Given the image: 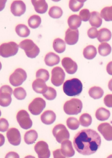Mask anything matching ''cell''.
Segmentation results:
<instances>
[{"label":"cell","mask_w":112,"mask_h":158,"mask_svg":"<svg viewBox=\"0 0 112 158\" xmlns=\"http://www.w3.org/2000/svg\"><path fill=\"white\" fill-rule=\"evenodd\" d=\"M26 10V5L23 1L17 0L13 2L11 5V11L15 16L19 17Z\"/></svg>","instance_id":"5bb4252c"},{"label":"cell","mask_w":112,"mask_h":158,"mask_svg":"<svg viewBox=\"0 0 112 158\" xmlns=\"http://www.w3.org/2000/svg\"><path fill=\"white\" fill-rule=\"evenodd\" d=\"M52 1L54 2H58L60 1L61 0H52Z\"/></svg>","instance_id":"f5cc1de1"},{"label":"cell","mask_w":112,"mask_h":158,"mask_svg":"<svg viewBox=\"0 0 112 158\" xmlns=\"http://www.w3.org/2000/svg\"><path fill=\"white\" fill-rule=\"evenodd\" d=\"M102 23V18L98 12H91V17L89 19V23L92 26L98 28L101 26Z\"/></svg>","instance_id":"603a6c76"},{"label":"cell","mask_w":112,"mask_h":158,"mask_svg":"<svg viewBox=\"0 0 112 158\" xmlns=\"http://www.w3.org/2000/svg\"><path fill=\"white\" fill-rule=\"evenodd\" d=\"M101 15L106 21H112V6L105 7L101 11Z\"/></svg>","instance_id":"e575fe53"},{"label":"cell","mask_w":112,"mask_h":158,"mask_svg":"<svg viewBox=\"0 0 112 158\" xmlns=\"http://www.w3.org/2000/svg\"><path fill=\"white\" fill-rule=\"evenodd\" d=\"M111 31L107 28H102L98 31L97 39L101 43L107 42L111 40Z\"/></svg>","instance_id":"cb8c5ba5"},{"label":"cell","mask_w":112,"mask_h":158,"mask_svg":"<svg viewBox=\"0 0 112 158\" xmlns=\"http://www.w3.org/2000/svg\"><path fill=\"white\" fill-rule=\"evenodd\" d=\"M97 130L106 141H112V126L110 124L101 123L97 127Z\"/></svg>","instance_id":"e0dca14e"},{"label":"cell","mask_w":112,"mask_h":158,"mask_svg":"<svg viewBox=\"0 0 112 158\" xmlns=\"http://www.w3.org/2000/svg\"><path fill=\"white\" fill-rule=\"evenodd\" d=\"M83 108L82 101L78 98H73L65 103L64 110L68 115H77L81 113Z\"/></svg>","instance_id":"277c9868"},{"label":"cell","mask_w":112,"mask_h":158,"mask_svg":"<svg viewBox=\"0 0 112 158\" xmlns=\"http://www.w3.org/2000/svg\"><path fill=\"white\" fill-rule=\"evenodd\" d=\"M46 105V102L43 98H36L29 105L28 110L32 114L34 115H38L42 112L45 107Z\"/></svg>","instance_id":"9c48e42d"},{"label":"cell","mask_w":112,"mask_h":158,"mask_svg":"<svg viewBox=\"0 0 112 158\" xmlns=\"http://www.w3.org/2000/svg\"><path fill=\"white\" fill-rule=\"evenodd\" d=\"M32 88L36 93L43 94L47 90L48 87L44 80L39 78L37 79L32 82Z\"/></svg>","instance_id":"d6986e66"},{"label":"cell","mask_w":112,"mask_h":158,"mask_svg":"<svg viewBox=\"0 0 112 158\" xmlns=\"http://www.w3.org/2000/svg\"><path fill=\"white\" fill-rule=\"evenodd\" d=\"M88 94L94 99H98L102 98L104 94V91L100 87L95 86L89 89Z\"/></svg>","instance_id":"f546056e"},{"label":"cell","mask_w":112,"mask_h":158,"mask_svg":"<svg viewBox=\"0 0 112 158\" xmlns=\"http://www.w3.org/2000/svg\"><path fill=\"white\" fill-rule=\"evenodd\" d=\"M53 47L56 52L59 53H62L66 50V43L62 39H56L54 41Z\"/></svg>","instance_id":"f1b7e54d"},{"label":"cell","mask_w":112,"mask_h":158,"mask_svg":"<svg viewBox=\"0 0 112 158\" xmlns=\"http://www.w3.org/2000/svg\"><path fill=\"white\" fill-rule=\"evenodd\" d=\"M8 121L4 118H1L0 120V131L4 132L8 130L9 127Z\"/></svg>","instance_id":"7bdbcfd3"},{"label":"cell","mask_w":112,"mask_h":158,"mask_svg":"<svg viewBox=\"0 0 112 158\" xmlns=\"http://www.w3.org/2000/svg\"><path fill=\"white\" fill-rule=\"evenodd\" d=\"M7 138L11 144L14 146H18L21 141L20 133L17 128H11L9 129L6 133Z\"/></svg>","instance_id":"4fadbf2b"},{"label":"cell","mask_w":112,"mask_h":158,"mask_svg":"<svg viewBox=\"0 0 112 158\" xmlns=\"http://www.w3.org/2000/svg\"><path fill=\"white\" fill-rule=\"evenodd\" d=\"M106 71L110 75H112V61L110 62L106 66Z\"/></svg>","instance_id":"7dc6e473"},{"label":"cell","mask_w":112,"mask_h":158,"mask_svg":"<svg viewBox=\"0 0 112 158\" xmlns=\"http://www.w3.org/2000/svg\"><path fill=\"white\" fill-rule=\"evenodd\" d=\"M98 34V31L94 27L90 28L88 31V37L91 39H94L97 37Z\"/></svg>","instance_id":"ee69618b"},{"label":"cell","mask_w":112,"mask_h":158,"mask_svg":"<svg viewBox=\"0 0 112 158\" xmlns=\"http://www.w3.org/2000/svg\"><path fill=\"white\" fill-rule=\"evenodd\" d=\"M63 91L68 96H78L83 90L82 82L79 79L74 78L67 80L63 86Z\"/></svg>","instance_id":"7a4b0ae2"},{"label":"cell","mask_w":112,"mask_h":158,"mask_svg":"<svg viewBox=\"0 0 112 158\" xmlns=\"http://www.w3.org/2000/svg\"><path fill=\"white\" fill-rule=\"evenodd\" d=\"M79 17L82 21L87 22L90 19L91 17V13L88 9H83L79 13Z\"/></svg>","instance_id":"b9f144b4"},{"label":"cell","mask_w":112,"mask_h":158,"mask_svg":"<svg viewBox=\"0 0 112 158\" xmlns=\"http://www.w3.org/2000/svg\"><path fill=\"white\" fill-rule=\"evenodd\" d=\"M97 54V48L93 45L86 47L83 51V55L84 58L88 60H92L94 58Z\"/></svg>","instance_id":"484cf974"},{"label":"cell","mask_w":112,"mask_h":158,"mask_svg":"<svg viewBox=\"0 0 112 158\" xmlns=\"http://www.w3.org/2000/svg\"><path fill=\"white\" fill-rule=\"evenodd\" d=\"M108 87L110 90L112 91V79L108 82Z\"/></svg>","instance_id":"f907efd6"},{"label":"cell","mask_w":112,"mask_h":158,"mask_svg":"<svg viewBox=\"0 0 112 158\" xmlns=\"http://www.w3.org/2000/svg\"><path fill=\"white\" fill-rule=\"evenodd\" d=\"M92 121L91 116L87 113L82 114L79 118V122L81 125L84 127H88L91 125Z\"/></svg>","instance_id":"d590c367"},{"label":"cell","mask_w":112,"mask_h":158,"mask_svg":"<svg viewBox=\"0 0 112 158\" xmlns=\"http://www.w3.org/2000/svg\"><path fill=\"white\" fill-rule=\"evenodd\" d=\"M98 50L99 55L103 56H106L111 53L112 48L109 44L103 42L99 44Z\"/></svg>","instance_id":"1f68e13d"},{"label":"cell","mask_w":112,"mask_h":158,"mask_svg":"<svg viewBox=\"0 0 112 158\" xmlns=\"http://www.w3.org/2000/svg\"><path fill=\"white\" fill-rule=\"evenodd\" d=\"M12 89L10 86L4 85L0 89V105L2 106L6 107L10 105L12 101Z\"/></svg>","instance_id":"ba28073f"},{"label":"cell","mask_w":112,"mask_h":158,"mask_svg":"<svg viewBox=\"0 0 112 158\" xmlns=\"http://www.w3.org/2000/svg\"><path fill=\"white\" fill-rule=\"evenodd\" d=\"M29 26L32 29L37 28L40 26L41 19L39 16L34 15L31 16L28 21Z\"/></svg>","instance_id":"d6a6232c"},{"label":"cell","mask_w":112,"mask_h":158,"mask_svg":"<svg viewBox=\"0 0 112 158\" xmlns=\"http://www.w3.org/2000/svg\"><path fill=\"white\" fill-rule=\"evenodd\" d=\"M27 74L26 72L21 68H18L10 75V83L14 87L21 85L26 80Z\"/></svg>","instance_id":"52a82bcc"},{"label":"cell","mask_w":112,"mask_h":158,"mask_svg":"<svg viewBox=\"0 0 112 158\" xmlns=\"http://www.w3.org/2000/svg\"><path fill=\"white\" fill-rule=\"evenodd\" d=\"M7 0H1V10H2L4 8Z\"/></svg>","instance_id":"681fc988"},{"label":"cell","mask_w":112,"mask_h":158,"mask_svg":"<svg viewBox=\"0 0 112 158\" xmlns=\"http://www.w3.org/2000/svg\"><path fill=\"white\" fill-rule=\"evenodd\" d=\"M50 74L49 72L46 69H41L38 70L36 73L37 79H41L45 82L48 81L50 78Z\"/></svg>","instance_id":"60d3db41"},{"label":"cell","mask_w":112,"mask_h":158,"mask_svg":"<svg viewBox=\"0 0 112 158\" xmlns=\"http://www.w3.org/2000/svg\"><path fill=\"white\" fill-rule=\"evenodd\" d=\"M65 76L66 75L62 68L58 66L54 68L52 71V83L56 87H59L64 82Z\"/></svg>","instance_id":"8fae6325"},{"label":"cell","mask_w":112,"mask_h":158,"mask_svg":"<svg viewBox=\"0 0 112 158\" xmlns=\"http://www.w3.org/2000/svg\"><path fill=\"white\" fill-rule=\"evenodd\" d=\"M19 48V45L15 42L4 43L0 47V54L2 57L5 58L14 56L17 53Z\"/></svg>","instance_id":"5b68a950"},{"label":"cell","mask_w":112,"mask_h":158,"mask_svg":"<svg viewBox=\"0 0 112 158\" xmlns=\"http://www.w3.org/2000/svg\"><path fill=\"white\" fill-rule=\"evenodd\" d=\"M68 24L70 28L72 29H77L82 24V20L79 16L72 15L68 18Z\"/></svg>","instance_id":"d4e9b609"},{"label":"cell","mask_w":112,"mask_h":158,"mask_svg":"<svg viewBox=\"0 0 112 158\" xmlns=\"http://www.w3.org/2000/svg\"><path fill=\"white\" fill-rule=\"evenodd\" d=\"M44 60L46 65L53 66L59 63L60 59L59 56L55 53L50 52L46 55Z\"/></svg>","instance_id":"7402d4cb"},{"label":"cell","mask_w":112,"mask_h":158,"mask_svg":"<svg viewBox=\"0 0 112 158\" xmlns=\"http://www.w3.org/2000/svg\"><path fill=\"white\" fill-rule=\"evenodd\" d=\"M15 31L17 35L22 37H26L29 35L30 31L26 25L23 24L18 25L15 27Z\"/></svg>","instance_id":"4dcf8cb0"},{"label":"cell","mask_w":112,"mask_h":158,"mask_svg":"<svg viewBox=\"0 0 112 158\" xmlns=\"http://www.w3.org/2000/svg\"><path fill=\"white\" fill-rule=\"evenodd\" d=\"M35 150L39 158H48L50 153L48 145L45 142H38L35 146Z\"/></svg>","instance_id":"7c38bea8"},{"label":"cell","mask_w":112,"mask_h":158,"mask_svg":"<svg viewBox=\"0 0 112 158\" xmlns=\"http://www.w3.org/2000/svg\"><path fill=\"white\" fill-rule=\"evenodd\" d=\"M50 17L53 19H58L61 17L63 14V11L60 7L53 6L50 9L48 12Z\"/></svg>","instance_id":"836d02e7"},{"label":"cell","mask_w":112,"mask_h":158,"mask_svg":"<svg viewBox=\"0 0 112 158\" xmlns=\"http://www.w3.org/2000/svg\"><path fill=\"white\" fill-rule=\"evenodd\" d=\"M61 151L65 157H70L75 155V151L72 146L71 141L66 140L62 143L61 146Z\"/></svg>","instance_id":"ac0fdd59"},{"label":"cell","mask_w":112,"mask_h":158,"mask_svg":"<svg viewBox=\"0 0 112 158\" xmlns=\"http://www.w3.org/2000/svg\"><path fill=\"white\" fill-rule=\"evenodd\" d=\"M13 94L18 100H23L26 98L27 93L24 89L23 87H19L14 89Z\"/></svg>","instance_id":"74e56055"},{"label":"cell","mask_w":112,"mask_h":158,"mask_svg":"<svg viewBox=\"0 0 112 158\" xmlns=\"http://www.w3.org/2000/svg\"><path fill=\"white\" fill-rule=\"evenodd\" d=\"M110 116V111L104 107L99 108L95 113L96 118L100 121H106L109 118Z\"/></svg>","instance_id":"4316f807"},{"label":"cell","mask_w":112,"mask_h":158,"mask_svg":"<svg viewBox=\"0 0 112 158\" xmlns=\"http://www.w3.org/2000/svg\"><path fill=\"white\" fill-rule=\"evenodd\" d=\"M67 125L70 130H75L79 128L80 125V122L76 118L71 117L67 119Z\"/></svg>","instance_id":"8d00e7d4"},{"label":"cell","mask_w":112,"mask_h":158,"mask_svg":"<svg viewBox=\"0 0 112 158\" xmlns=\"http://www.w3.org/2000/svg\"><path fill=\"white\" fill-rule=\"evenodd\" d=\"M84 5V3L79 2L77 0H70L69 8L72 11H79Z\"/></svg>","instance_id":"f35d334b"},{"label":"cell","mask_w":112,"mask_h":158,"mask_svg":"<svg viewBox=\"0 0 112 158\" xmlns=\"http://www.w3.org/2000/svg\"><path fill=\"white\" fill-rule=\"evenodd\" d=\"M43 96L47 100H52L55 98L57 96V93L55 89L53 88L49 87L47 90L46 92L43 93Z\"/></svg>","instance_id":"ab89813d"},{"label":"cell","mask_w":112,"mask_h":158,"mask_svg":"<svg viewBox=\"0 0 112 158\" xmlns=\"http://www.w3.org/2000/svg\"><path fill=\"white\" fill-rule=\"evenodd\" d=\"M31 1L37 13L43 14L47 11L48 5L45 0H31Z\"/></svg>","instance_id":"ffe728a7"},{"label":"cell","mask_w":112,"mask_h":158,"mask_svg":"<svg viewBox=\"0 0 112 158\" xmlns=\"http://www.w3.org/2000/svg\"><path fill=\"white\" fill-rule=\"evenodd\" d=\"M101 139L98 133L91 129H85L77 132L74 137L75 149L83 155L95 153L100 147Z\"/></svg>","instance_id":"6da1fadb"},{"label":"cell","mask_w":112,"mask_h":158,"mask_svg":"<svg viewBox=\"0 0 112 158\" xmlns=\"http://www.w3.org/2000/svg\"><path fill=\"white\" fill-rule=\"evenodd\" d=\"M19 158V155L15 152H9L8 154H7V155L5 157V158Z\"/></svg>","instance_id":"c3c4849f"},{"label":"cell","mask_w":112,"mask_h":158,"mask_svg":"<svg viewBox=\"0 0 112 158\" xmlns=\"http://www.w3.org/2000/svg\"><path fill=\"white\" fill-rule=\"evenodd\" d=\"M62 66L66 72L69 74H73L77 70L78 66L76 63L70 57H66L62 60Z\"/></svg>","instance_id":"2e32d148"},{"label":"cell","mask_w":112,"mask_h":158,"mask_svg":"<svg viewBox=\"0 0 112 158\" xmlns=\"http://www.w3.org/2000/svg\"><path fill=\"white\" fill-rule=\"evenodd\" d=\"M77 1L79 2L84 3V2H85L87 0H77Z\"/></svg>","instance_id":"816d5d0a"},{"label":"cell","mask_w":112,"mask_h":158,"mask_svg":"<svg viewBox=\"0 0 112 158\" xmlns=\"http://www.w3.org/2000/svg\"><path fill=\"white\" fill-rule=\"evenodd\" d=\"M19 46L24 50L27 56L31 58H35L40 52L38 47L31 40L26 39L21 41Z\"/></svg>","instance_id":"3957f363"},{"label":"cell","mask_w":112,"mask_h":158,"mask_svg":"<svg viewBox=\"0 0 112 158\" xmlns=\"http://www.w3.org/2000/svg\"><path fill=\"white\" fill-rule=\"evenodd\" d=\"M104 103L106 106L112 107V94H108L105 97Z\"/></svg>","instance_id":"f6af8a7d"},{"label":"cell","mask_w":112,"mask_h":158,"mask_svg":"<svg viewBox=\"0 0 112 158\" xmlns=\"http://www.w3.org/2000/svg\"><path fill=\"white\" fill-rule=\"evenodd\" d=\"M55 113L52 110H46L41 115V120L43 123L47 125H51L56 120Z\"/></svg>","instance_id":"44dd1931"},{"label":"cell","mask_w":112,"mask_h":158,"mask_svg":"<svg viewBox=\"0 0 112 158\" xmlns=\"http://www.w3.org/2000/svg\"><path fill=\"white\" fill-rule=\"evenodd\" d=\"M38 138V134L35 130H30L25 133L24 136L25 142L28 144H31L35 142Z\"/></svg>","instance_id":"83f0119b"},{"label":"cell","mask_w":112,"mask_h":158,"mask_svg":"<svg viewBox=\"0 0 112 158\" xmlns=\"http://www.w3.org/2000/svg\"><path fill=\"white\" fill-rule=\"evenodd\" d=\"M52 133L56 140L59 143L69 139L70 135L65 126L62 124L56 125L53 128Z\"/></svg>","instance_id":"8992f818"},{"label":"cell","mask_w":112,"mask_h":158,"mask_svg":"<svg viewBox=\"0 0 112 158\" xmlns=\"http://www.w3.org/2000/svg\"><path fill=\"white\" fill-rule=\"evenodd\" d=\"M17 119L20 126L24 130H28L32 127V123L29 114L25 110L19 111L17 115Z\"/></svg>","instance_id":"30bf717a"},{"label":"cell","mask_w":112,"mask_h":158,"mask_svg":"<svg viewBox=\"0 0 112 158\" xmlns=\"http://www.w3.org/2000/svg\"><path fill=\"white\" fill-rule=\"evenodd\" d=\"M53 155L54 158H66V157L63 155L61 149H57L53 152Z\"/></svg>","instance_id":"bcb514c9"},{"label":"cell","mask_w":112,"mask_h":158,"mask_svg":"<svg viewBox=\"0 0 112 158\" xmlns=\"http://www.w3.org/2000/svg\"><path fill=\"white\" fill-rule=\"evenodd\" d=\"M79 31L78 29L68 28L66 32L65 42L69 45H73L77 44L79 40Z\"/></svg>","instance_id":"9a60e30c"}]
</instances>
